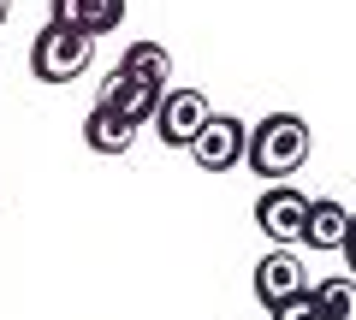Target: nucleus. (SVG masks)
<instances>
[{"instance_id": "nucleus-1", "label": "nucleus", "mask_w": 356, "mask_h": 320, "mask_svg": "<svg viewBox=\"0 0 356 320\" xmlns=\"http://www.w3.org/2000/svg\"><path fill=\"white\" fill-rule=\"evenodd\" d=\"M309 149H315V137H309V125H303L297 113H267L261 125L243 137V167H250L255 178L285 184V178L309 160Z\"/></svg>"}, {"instance_id": "nucleus-2", "label": "nucleus", "mask_w": 356, "mask_h": 320, "mask_svg": "<svg viewBox=\"0 0 356 320\" xmlns=\"http://www.w3.org/2000/svg\"><path fill=\"white\" fill-rule=\"evenodd\" d=\"M89 60H95V42L72 24H54V18L30 42V77L36 83H72V77L89 71Z\"/></svg>"}, {"instance_id": "nucleus-3", "label": "nucleus", "mask_w": 356, "mask_h": 320, "mask_svg": "<svg viewBox=\"0 0 356 320\" xmlns=\"http://www.w3.org/2000/svg\"><path fill=\"white\" fill-rule=\"evenodd\" d=\"M243 137H250V130H243V119H232V113H208V125L196 130L191 137V160L202 172H232V167H243Z\"/></svg>"}, {"instance_id": "nucleus-4", "label": "nucleus", "mask_w": 356, "mask_h": 320, "mask_svg": "<svg viewBox=\"0 0 356 320\" xmlns=\"http://www.w3.org/2000/svg\"><path fill=\"white\" fill-rule=\"evenodd\" d=\"M303 219H309V196L291 190V184H273V190L255 196V226H261V237H273L280 249L303 244Z\"/></svg>"}, {"instance_id": "nucleus-5", "label": "nucleus", "mask_w": 356, "mask_h": 320, "mask_svg": "<svg viewBox=\"0 0 356 320\" xmlns=\"http://www.w3.org/2000/svg\"><path fill=\"white\" fill-rule=\"evenodd\" d=\"M208 113H214V107H208V95H202V90H166L149 125L161 130L166 149H191V137L208 125Z\"/></svg>"}, {"instance_id": "nucleus-6", "label": "nucleus", "mask_w": 356, "mask_h": 320, "mask_svg": "<svg viewBox=\"0 0 356 320\" xmlns=\"http://www.w3.org/2000/svg\"><path fill=\"white\" fill-rule=\"evenodd\" d=\"M303 291H309V273H303V261H297L291 249H273V255L255 261V303H261L267 314L285 308V303H297Z\"/></svg>"}, {"instance_id": "nucleus-7", "label": "nucleus", "mask_w": 356, "mask_h": 320, "mask_svg": "<svg viewBox=\"0 0 356 320\" xmlns=\"http://www.w3.org/2000/svg\"><path fill=\"white\" fill-rule=\"evenodd\" d=\"M161 95H166V90L137 83V77H125V71H107V77H102V107H113L125 125H149L154 107H161Z\"/></svg>"}, {"instance_id": "nucleus-8", "label": "nucleus", "mask_w": 356, "mask_h": 320, "mask_svg": "<svg viewBox=\"0 0 356 320\" xmlns=\"http://www.w3.org/2000/svg\"><path fill=\"white\" fill-rule=\"evenodd\" d=\"M54 24H72L83 30L89 42L107 36V30H119V18H125V0H48Z\"/></svg>"}, {"instance_id": "nucleus-9", "label": "nucleus", "mask_w": 356, "mask_h": 320, "mask_svg": "<svg viewBox=\"0 0 356 320\" xmlns=\"http://www.w3.org/2000/svg\"><path fill=\"white\" fill-rule=\"evenodd\" d=\"M344 226H350V208L332 202V196H315V202H309V219H303V244L309 249H339Z\"/></svg>"}, {"instance_id": "nucleus-10", "label": "nucleus", "mask_w": 356, "mask_h": 320, "mask_svg": "<svg viewBox=\"0 0 356 320\" xmlns=\"http://www.w3.org/2000/svg\"><path fill=\"white\" fill-rule=\"evenodd\" d=\"M83 142H89L95 154H125L131 142H137V125H125L113 107L95 101V107H89V119H83Z\"/></svg>"}, {"instance_id": "nucleus-11", "label": "nucleus", "mask_w": 356, "mask_h": 320, "mask_svg": "<svg viewBox=\"0 0 356 320\" xmlns=\"http://www.w3.org/2000/svg\"><path fill=\"white\" fill-rule=\"evenodd\" d=\"M119 71L137 77V83H154V90H166V77H172V53H166L161 42H137V48L119 53Z\"/></svg>"}, {"instance_id": "nucleus-12", "label": "nucleus", "mask_w": 356, "mask_h": 320, "mask_svg": "<svg viewBox=\"0 0 356 320\" xmlns=\"http://www.w3.org/2000/svg\"><path fill=\"white\" fill-rule=\"evenodd\" d=\"M315 308L321 320H356V279H315Z\"/></svg>"}, {"instance_id": "nucleus-13", "label": "nucleus", "mask_w": 356, "mask_h": 320, "mask_svg": "<svg viewBox=\"0 0 356 320\" xmlns=\"http://www.w3.org/2000/svg\"><path fill=\"white\" fill-rule=\"evenodd\" d=\"M273 320H321V308H315V296H297V303H285V308H273Z\"/></svg>"}, {"instance_id": "nucleus-14", "label": "nucleus", "mask_w": 356, "mask_h": 320, "mask_svg": "<svg viewBox=\"0 0 356 320\" xmlns=\"http://www.w3.org/2000/svg\"><path fill=\"white\" fill-rule=\"evenodd\" d=\"M339 249H344V261H350V279H356V214H350V226H344V244H339Z\"/></svg>"}, {"instance_id": "nucleus-15", "label": "nucleus", "mask_w": 356, "mask_h": 320, "mask_svg": "<svg viewBox=\"0 0 356 320\" xmlns=\"http://www.w3.org/2000/svg\"><path fill=\"white\" fill-rule=\"evenodd\" d=\"M6 12H13V0H0V24H6Z\"/></svg>"}]
</instances>
